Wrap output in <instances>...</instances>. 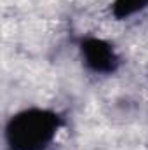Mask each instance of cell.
Listing matches in <instances>:
<instances>
[{
    "label": "cell",
    "mask_w": 148,
    "mask_h": 150,
    "mask_svg": "<svg viewBox=\"0 0 148 150\" xmlns=\"http://www.w3.org/2000/svg\"><path fill=\"white\" fill-rule=\"evenodd\" d=\"M63 117L54 110L30 107L14 113L4 131L7 150H49L54 143Z\"/></svg>",
    "instance_id": "1"
},
{
    "label": "cell",
    "mask_w": 148,
    "mask_h": 150,
    "mask_svg": "<svg viewBox=\"0 0 148 150\" xmlns=\"http://www.w3.org/2000/svg\"><path fill=\"white\" fill-rule=\"evenodd\" d=\"M78 51H80L84 67L92 74L110 75L120 65V58H118L117 51L113 49L110 42H106L103 38L84 37L80 40Z\"/></svg>",
    "instance_id": "2"
},
{
    "label": "cell",
    "mask_w": 148,
    "mask_h": 150,
    "mask_svg": "<svg viewBox=\"0 0 148 150\" xmlns=\"http://www.w3.org/2000/svg\"><path fill=\"white\" fill-rule=\"evenodd\" d=\"M148 9V0H113L111 2V14L117 19H127L138 12Z\"/></svg>",
    "instance_id": "3"
}]
</instances>
